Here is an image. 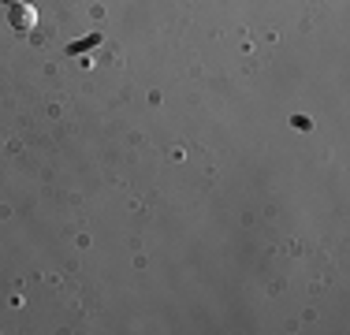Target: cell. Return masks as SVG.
I'll use <instances>...</instances> for the list:
<instances>
[{
    "label": "cell",
    "mask_w": 350,
    "mask_h": 335,
    "mask_svg": "<svg viewBox=\"0 0 350 335\" xmlns=\"http://www.w3.org/2000/svg\"><path fill=\"white\" fill-rule=\"evenodd\" d=\"M101 45V34H90L86 41H75V45H68V56H79V53H90V49Z\"/></svg>",
    "instance_id": "7a4b0ae2"
},
{
    "label": "cell",
    "mask_w": 350,
    "mask_h": 335,
    "mask_svg": "<svg viewBox=\"0 0 350 335\" xmlns=\"http://www.w3.org/2000/svg\"><path fill=\"white\" fill-rule=\"evenodd\" d=\"M4 4H23V0H4Z\"/></svg>",
    "instance_id": "3957f363"
},
{
    "label": "cell",
    "mask_w": 350,
    "mask_h": 335,
    "mask_svg": "<svg viewBox=\"0 0 350 335\" xmlns=\"http://www.w3.org/2000/svg\"><path fill=\"white\" fill-rule=\"evenodd\" d=\"M12 27L15 30H34L38 27V12L23 0V4H12Z\"/></svg>",
    "instance_id": "6da1fadb"
}]
</instances>
